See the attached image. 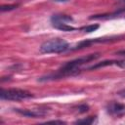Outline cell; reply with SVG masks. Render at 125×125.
<instances>
[{"label":"cell","instance_id":"obj_1","mask_svg":"<svg viewBox=\"0 0 125 125\" xmlns=\"http://www.w3.org/2000/svg\"><path fill=\"white\" fill-rule=\"evenodd\" d=\"M100 57V54L95 53V54H89L77 59H74L70 62H65L56 73H51L45 76L40 77L38 80L39 81H51V80H56V79H61L66 76H71L74 74H77L80 70V66H82L85 63H88L92 61L97 60Z\"/></svg>","mask_w":125,"mask_h":125},{"label":"cell","instance_id":"obj_2","mask_svg":"<svg viewBox=\"0 0 125 125\" xmlns=\"http://www.w3.org/2000/svg\"><path fill=\"white\" fill-rule=\"evenodd\" d=\"M69 49L70 47L68 43L62 38H54V39L48 40L42 43V45L40 46V52L43 54H52V53L59 54V53L65 52Z\"/></svg>","mask_w":125,"mask_h":125},{"label":"cell","instance_id":"obj_3","mask_svg":"<svg viewBox=\"0 0 125 125\" xmlns=\"http://www.w3.org/2000/svg\"><path fill=\"white\" fill-rule=\"evenodd\" d=\"M33 94L23 90V89H19V88H10V89H2L0 93V98L1 100L4 101H22V100H28L33 98Z\"/></svg>","mask_w":125,"mask_h":125},{"label":"cell","instance_id":"obj_4","mask_svg":"<svg viewBox=\"0 0 125 125\" xmlns=\"http://www.w3.org/2000/svg\"><path fill=\"white\" fill-rule=\"evenodd\" d=\"M119 36H111V37H104V38H93V39H86L84 41L79 42L75 47L70 48L69 50H80L86 47H89L95 43H104V42H111L118 40Z\"/></svg>","mask_w":125,"mask_h":125},{"label":"cell","instance_id":"obj_5","mask_svg":"<svg viewBox=\"0 0 125 125\" xmlns=\"http://www.w3.org/2000/svg\"><path fill=\"white\" fill-rule=\"evenodd\" d=\"M106 112L112 116H122L125 114V104L117 103V102H111L107 104L105 106Z\"/></svg>","mask_w":125,"mask_h":125},{"label":"cell","instance_id":"obj_6","mask_svg":"<svg viewBox=\"0 0 125 125\" xmlns=\"http://www.w3.org/2000/svg\"><path fill=\"white\" fill-rule=\"evenodd\" d=\"M14 110L21 115L26 116V117H32L37 118L40 116H44L47 112L43 109H21V108H14Z\"/></svg>","mask_w":125,"mask_h":125},{"label":"cell","instance_id":"obj_7","mask_svg":"<svg viewBox=\"0 0 125 125\" xmlns=\"http://www.w3.org/2000/svg\"><path fill=\"white\" fill-rule=\"evenodd\" d=\"M119 65L121 67H125V60L123 61H116V60H110V61H104L101 62H98L96 64H93L92 66H89L88 69L92 70V69H97V68H101V67H105V66H109V65Z\"/></svg>","mask_w":125,"mask_h":125},{"label":"cell","instance_id":"obj_8","mask_svg":"<svg viewBox=\"0 0 125 125\" xmlns=\"http://www.w3.org/2000/svg\"><path fill=\"white\" fill-rule=\"evenodd\" d=\"M123 13H125V8H122V9H119L113 13H110V14H103V15H93L91 16L89 19L90 20H108V19H113L117 16H120L122 15Z\"/></svg>","mask_w":125,"mask_h":125},{"label":"cell","instance_id":"obj_9","mask_svg":"<svg viewBox=\"0 0 125 125\" xmlns=\"http://www.w3.org/2000/svg\"><path fill=\"white\" fill-rule=\"evenodd\" d=\"M73 19L72 17L68 15H54L51 18L52 23H57V22H66V21H72Z\"/></svg>","mask_w":125,"mask_h":125},{"label":"cell","instance_id":"obj_10","mask_svg":"<svg viewBox=\"0 0 125 125\" xmlns=\"http://www.w3.org/2000/svg\"><path fill=\"white\" fill-rule=\"evenodd\" d=\"M53 26L59 30H62V31H73L76 30V28L74 26L68 25L65 22H57V23H53Z\"/></svg>","mask_w":125,"mask_h":125},{"label":"cell","instance_id":"obj_11","mask_svg":"<svg viewBox=\"0 0 125 125\" xmlns=\"http://www.w3.org/2000/svg\"><path fill=\"white\" fill-rule=\"evenodd\" d=\"M96 120V116H89V117H86V118H83V119H79V120H76L74 123L75 124H86V125H89V124H92L94 121Z\"/></svg>","mask_w":125,"mask_h":125},{"label":"cell","instance_id":"obj_12","mask_svg":"<svg viewBox=\"0 0 125 125\" xmlns=\"http://www.w3.org/2000/svg\"><path fill=\"white\" fill-rule=\"evenodd\" d=\"M99 27H100L99 24H89V25H86V26L82 27L81 30H83L84 32H87V33H91L95 30H97Z\"/></svg>","mask_w":125,"mask_h":125},{"label":"cell","instance_id":"obj_13","mask_svg":"<svg viewBox=\"0 0 125 125\" xmlns=\"http://www.w3.org/2000/svg\"><path fill=\"white\" fill-rule=\"evenodd\" d=\"M19 7V4H10V5H3L1 6L0 10L2 12H7V11H13Z\"/></svg>","mask_w":125,"mask_h":125},{"label":"cell","instance_id":"obj_14","mask_svg":"<svg viewBox=\"0 0 125 125\" xmlns=\"http://www.w3.org/2000/svg\"><path fill=\"white\" fill-rule=\"evenodd\" d=\"M88 110H89V106H88L87 104H80V105L78 106V111L81 112V113L86 112V111H88Z\"/></svg>","mask_w":125,"mask_h":125},{"label":"cell","instance_id":"obj_15","mask_svg":"<svg viewBox=\"0 0 125 125\" xmlns=\"http://www.w3.org/2000/svg\"><path fill=\"white\" fill-rule=\"evenodd\" d=\"M45 123H53V124H65L64 121L62 120H51V121H46Z\"/></svg>","mask_w":125,"mask_h":125},{"label":"cell","instance_id":"obj_16","mask_svg":"<svg viewBox=\"0 0 125 125\" xmlns=\"http://www.w3.org/2000/svg\"><path fill=\"white\" fill-rule=\"evenodd\" d=\"M116 55H119V56H125V50H121V51L116 52Z\"/></svg>","mask_w":125,"mask_h":125},{"label":"cell","instance_id":"obj_17","mask_svg":"<svg viewBox=\"0 0 125 125\" xmlns=\"http://www.w3.org/2000/svg\"><path fill=\"white\" fill-rule=\"evenodd\" d=\"M118 94H119V96H121L122 98H125V89H123V90H121L120 92H118Z\"/></svg>","mask_w":125,"mask_h":125},{"label":"cell","instance_id":"obj_18","mask_svg":"<svg viewBox=\"0 0 125 125\" xmlns=\"http://www.w3.org/2000/svg\"><path fill=\"white\" fill-rule=\"evenodd\" d=\"M55 2H67V1H69V0H54Z\"/></svg>","mask_w":125,"mask_h":125},{"label":"cell","instance_id":"obj_19","mask_svg":"<svg viewBox=\"0 0 125 125\" xmlns=\"http://www.w3.org/2000/svg\"><path fill=\"white\" fill-rule=\"evenodd\" d=\"M123 1H124V2H125V0H123Z\"/></svg>","mask_w":125,"mask_h":125}]
</instances>
